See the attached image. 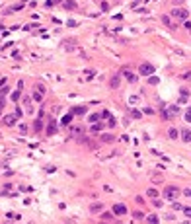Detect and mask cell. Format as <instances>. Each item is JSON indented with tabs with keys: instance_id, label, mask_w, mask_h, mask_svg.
Returning <instances> with one entry per match:
<instances>
[{
	"instance_id": "obj_1",
	"label": "cell",
	"mask_w": 191,
	"mask_h": 224,
	"mask_svg": "<svg viewBox=\"0 0 191 224\" xmlns=\"http://www.w3.org/2000/svg\"><path fill=\"white\" fill-rule=\"evenodd\" d=\"M179 193H181V191H179L178 185H166L164 191H162V195H164L168 201H176V199L179 197Z\"/></svg>"
},
{
	"instance_id": "obj_2",
	"label": "cell",
	"mask_w": 191,
	"mask_h": 224,
	"mask_svg": "<svg viewBox=\"0 0 191 224\" xmlns=\"http://www.w3.org/2000/svg\"><path fill=\"white\" fill-rule=\"evenodd\" d=\"M138 72H140V76H150V74H154V66L150 63H142L138 66Z\"/></svg>"
},
{
	"instance_id": "obj_3",
	"label": "cell",
	"mask_w": 191,
	"mask_h": 224,
	"mask_svg": "<svg viewBox=\"0 0 191 224\" xmlns=\"http://www.w3.org/2000/svg\"><path fill=\"white\" fill-rule=\"evenodd\" d=\"M187 16H189V12L183 10V8H174L172 10V18H176V19H187Z\"/></svg>"
},
{
	"instance_id": "obj_4",
	"label": "cell",
	"mask_w": 191,
	"mask_h": 224,
	"mask_svg": "<svg viewBox=\"0 0 191 224\" xmlns=\"http://www.w3.org/2000/svg\"><path fill=\"white\" fill-rule=\"evenodd\" d=\"M121 74H123V76L127 78V82H131V84H137V74H135V72L131 70V68H123V70H121Z\"/></svg>"
},
{
	"instance_id": "obj_5",
	"label": "cell",
	"mask_w": 191,
	"mask_h": 224,
	"mask_svg": "<svg viewBox=\"0 0 191 224\" xmlns=\"http://www.w3.org/2000/svg\"><path fill=\"white\" fill-rule=\"evenodd\" d=\"M16 119H18L16 113H14V115H4V117H2V123H4L6 127H12L14 123H16Z\"/></svg>"
},
{
	"instance_id": "obj_6",
	"label": "cell",
	"mask_w": 191,
	"mask_h": 224,
	"mask_svg": "<svg viewBox=\"0 0 191 224\" xmlns=\"http://www.w3.org/2000/svg\"><path fill=\"white\" fill-rule=\"evenodd\" d=\"M113 214H117V216L127 214V207L125 205H113Z\"/></svg>"
},
{
	"instance_id": "obj_7",
	"label": "cell",
	"mask_w": 191,
	"mask_h": 224,
	"mask_svg": "<svg viewBox=\"0 0 191 224\" xmlns=\"http://www.w3.org/2000/svg\"><path fill=\"white\" fill-rule=\"evenodd\" d=\"M179 134H181V141H183V142H191V131H189V129H181Z\"/></svg>"
},
{
	"instance_id": "obj_8",
	"label": "cell",
	"mask_w": 191,
	"mask_h": 224,
	"mask_svg": "<svg viewBox=\"0 0 191 224\" xmlns=\"http://www.w3.org/2000/svg\"><path fill=\"white\" fill-rule=\"evenodd\" d=\"M119 84H121V72H117V74L109 80V86H111V88H119Z\"/></svg>"
},
{
	"instance_id": "obj_9",
	"label": "cell",
	"mask_w": 191,
	"mask_h": 224,
	"mask_svg": "<svg viewBox=\"0 0 191 224\" xmlns=\"http://www.w3.org/2000/svg\"><path fill=\"white\" fill-rule=\"evenodd\" d=\"M72 115H74V113H66V115L60 119V125H65V127H70V125H72Z\"/></svg>"
},
{
	"instance_id": "obj_10",
	"label": "cell",
	"mask_w": 191,
	"mask_h": 224,
	"mask_svg": "<svg viewBox=\"0 0 191 224\" xmlns=\"http://www.w3.org/2000/svg\"><path fill=\"white\" fill-rule=\"evenodd\" d=\"M22 99H24V107H26V111H27V113H33V107H31V99H29V96H24Z\"/></svg>"
},
{
	"instance_id": "obj_11",
	"label": "cell",
	"mask_w": 191,
	"mask_h": 224,
	"mask_svg": "<svg viewBox=\"0 0 191 224\" xmlns=\"http://www.w3.org/2000/svg\"><path fill=\"white\" fill-rule=\"evenodd\" d=\"M168 136H170L172 141H178V136H179V131H178L176 127H172L170 131H168Z\"/></svg>"
},
{
	"instance_id": "obj_12",
	"label": "cell",
	"mask_w": 191,
	"mask_h": 224,
	"mask_svg": "<svg viewBox=\"0 0 191 224\" xmlns=\"http://www.w3.org/2000/svg\"><path fill=\"white\" fill-rule=\"evenodd\" d=\"M86 111H88V107H84V105H78V107H74V109H72L74 115H84Z\"/></svg>"
},
{
	"instance_id": "obj_13",
	"label": "cell",
	"mask_w": 191,
	"mask_h": 224,
	"mask_svg": "<svg viewBox=\"0 0 191 224\" xmlns=\"http://www.w3.org/2000/svg\"><path fill=\"white\" fill-rule=\"evenodd\" d=\"M63 6H65L66 10H74V8H76V2H74V0H65Z\"/></svg>"
},
{
	"instance_id": "obj_14",
	"label": "cell",
	"mask_w": 191,
	"mask_h": 224,
	"mask_svg": "<svg viewBox=\"0 0 191 224\" xmlns=\"http://www.w3.org/2000/svg\"><path fill=\"white\" fill-rule=\"evenodd\" d=\"M41 129H43V121H41V119H35V121H33V131L39 133Z\"/></svg>"
},
{
	"instance_id": "obj_15",
	"label": "cell",
	"mask_w": 191,
	"mask_h": 224,
	"mask_svg": "<svg viewBox=\"0 0 191 224\" xmlns=\"http://www.w3.org/2000/svg\"><path fill=\"white\" fill-rule=\"evenodd\" d=\"M146 222H150V224H158V222H160V218L156 216V214H148V216H146Z\"/></svg>"
},
{
	"instance_id": "obj_16",
	"label": "cell",
	"mask_w": 191,
	"mask_h": 224,
	"mask_svg": "<svg viewBox=\"0 0 191 224\" xmlns=\"http://www.w3.org/2000/svg\"><path fill=\"white\" fill-rule=\"evenodd\" d=\"M55 133H57V125H55V121H51L47 127V134H55Z\"/></svg>"
},
{
	"instance_id": "obj_17",
	"label": "cell",
	"mask_w": 191,
	"mask_h": 224,
	"mask_svg": "<svg viewBox=\"0 0 191 224\" xmlns=\"http://www.w3.org/2000/svg\"><path fill=\"white\" fill-rule=\"evenodd\" d=\"M101 209H103L101 203H92V205H90V211L92 212H98V211H101Z\"/></svg>"
},
{
	"instance_id": "obj_18",
	"label": "cell",
	"mask_w": 191,
	"mask_h": 224,
	"mask_svg": "<svg viewBox=\"0 0 191 224\" xmlns=\"http://www.w3.org/2000/svg\"><path fill=\"white\" fill-rule=\"evenodd\" d=\"M33 99H35V102H41V99H43V92L35 88V92H33Z\"/></svg>"
},
{
	"instance_id": "obj_19",
	"label": "cell",
	"mask_w": 191,
	"mask_h": 224,
	"mask_svg": "<svg viewBox=\"0 0 191 224\" xmlns=\"http://www.w3.org/2000/svg\"><path fill=\"white\" fill-rule=\"evenodd\" d=\"M99 218H101V220H107V222H113V220H115V216H113V214H109V212H103Z\"/></svg>"
},
{
	"instance_id": "obj_20",
	"label": "cell",
	"mask_w": 191,
	"mask_h": 224,
	"mask_svg": "<svg viewBox=\"0 0 191 224\" xmlns=\"http://www.w3.org/2000/svg\"><path fill=\"white\" fill-rule=\"evenodd\" d=\"M65 49L66 51H74V41L70 39V41H65Z\"/></svg>"
},
{
	"instance_id": "obj_21",
	"label": "cell",
	"mask_w": 191,
	"mask_h": 224,
	"mask_svg": "<svg viewBox=\"0 0 191 224\" xmlns=\"http://www.w3.org/2000/svg\"><path fill=\"white\" fill-rule=\"evenodd\" d=\"M158 82H160V78H158V76H152V74H150V78H148V84H152V86H156Z\"/></svg>"
},
{
	"instance_id": "obj_22",
	"label": "cell",
	"mask_w": 191,
	"mask_h": 224,
	"mask_svg": "<svg viewBox=\"0 0 191 224\" xmlns=\"http://www.w3.org/2000/svg\"><path fill=\"white\" fill-rule=\"evenodd\" d=\"M12 102H18V99H20V90H16V92H12Z\"/></svg>"
},
{
	"instance_id": "obj_23",
	"label": "cell",
	"mask_w": 191,
	"mask_h": 224,
	"mask_svg": "<svg viewBox=\"0 0 191 224\" xmlns=\"http://www.w3.org/2000/svg\"><path fill=\"white\" fill-rule=\"evenodd\" d=\"M101 129H103V123H99V125H94V127H92V133H99Z\"/></svg>"
},
{
	"instance_id": "obj_24",
	"label": "cell",
	"mask_w": 191,
	"mask_h": 224,
	"mask_svg": "<svg viewBox=\"0 0 191 224\" xmlns=\"http://www.w3.org/2000/svg\"><path fill=\"white\" fill-rule=\"evenodd\" d=\"M146 195H148V197H158V191H156V189H148Z\"/></svg>"
},
{
	"instance_id": "obj_25",
	"label": "cell",
	"mask_w": 191,
	"mask_h": 224,
	"mask_svg": "<svg viewBox=\"0 0 191 224\" xmlns=\"http://www.w3.org/2000/svg\"><path fill=\"white\" fill-rule=\"evenodd\" d=\"M111 141H113L111 134H103V136H101V142H111Z\"/></svg>"
},
{
	"instance_id": "obj_26",
	"label": "cell",
	"mask_w": 191,
	"mask_h": 224,
	"mask_svg": "<svg viewBox=\"0 0 191 224\" xmlns=\"http://www.w3.org/2000/svg\"><path fill=\"white\" fill-rule=\"evenodd\" d=\"M133 218H135V220H142V218H144V214H142V212H135V214H133Z\"/></svg>"
},
{
	"instance_id": "obj_27",
	"label": "cell",
	"mask_w": 191,
	"mask_h": 224,
	"mask_svg": "<svg viewBox=\"0 0 191 224\" xmlns=\"http://www.w3.org/2000/svg\"><path fill=\"white\" fill-rule=\"evenodd\" d=\"M152 181H154V183H160V181H162V175H160V173H156V175L152 177Z\"/></svg>"
},
{
	"instance_id": "obj_28",
	"label": "cell",
	"mask_w": 191,
	"mask_h": 224,
	"mask_svg": "<svg viewBox=\"0 0 191 224\" xmlns=\"http://www.w3.org/2000/svg\"><path fill=\"white\" fill-rule=\"evenodd\" d=\"M185 121L191 123V107H187V115H185Z\"/></svg>"
},
{
	"instance_id": "obj_29",
	"label": "cell",
	"mask_w": 191,
	"mask_h": 224,
	"mask_svg": "<svg viewBox=\"0 0 191 224\" xmlns=\"http://www.w3.org/2000/svg\"><path fill=\"white\" fill-rule=\"evenodd\" d=\"M179 92H181V96H183V97H189V90H187V88L179 90Z\"/></svg>"
},
{
	"instance_id": "obj_30",
	"label": "cell",
	"mask_w": 191,
	"mask_h": 224,
	"mask_svg": "<svg viewBox=\"0 0 191 224\" xmlns=\"http://www.w3.org/2000/svg\"><path fill=\"white\" fill-rule=\"evenodd\" d=\"M131 115L135 117V119H138V117H140V111H137V109H133V111H131Z\"/></svg>"
},
{
	"instance_id": "obj_31",
	"label": "cell",
	"mask_w": 191,
	"mask_h": 224,
	"mask_svg": "<svg viewBox=\"0 0 191 224\" xmlns=\"http://www.w3.org/2000/svg\"><path fill=\"white\" fill-rule=\"evenodd\" d=\"M183 212H185V216H187V218H191V209H189V207H185Z\"/></svg>"
},
{
	"instance_id": "obj_32",
	"label": "cell",
	"mask_w": 191,
	"mask_h": 224,
	"mask_svg": "<svg viewBox=\"0 0 191 224\" xmlns=\"http://www.w3.org/2000/svg\"><path fill=\"white\" fill-rule=\"evenodd\" d=\"M107 127H115V119L109 117V119H107Z\"/></svg>"
},
{
	"instance_id": "obj_33",
	"label": "cell",
	"mask_w": 191,
	"mask_h": 224,
	"mask_svg": "<svg viewBox=\"0 0 191 224\" xmlns=\"http://www.w3.org/2000/svg\"><path fill=\"white\" fill-rule=\"evenodd\" d=\"M174 211H183V207L179 205V203H174Z\"/></svg>"
},
{
	"instance_id": "obj_34",
	"label": "cell",
	"mask_w": 191,
	"mask_h": 224,
	"mask_svg": "<svg viewBox=\"0 0 191 224\" xmlns=\"http://www.w3.org/2000/svg\"><path fill=\"white\" fill-rule=\"evenodd\" d=\"M162 22H164L166 26H172V24H170V18H168V16H162Z\"/></svg>"
},
{
	"instance_id": "obj_35",
	"label": "cell",
	"mask_w": 191,
	"mask_h": 224,
	"mask_svg": "<svg viewBox=\"0 0 191 224\" xmlns=\"http://www.w3.org/2000/svg\"><path fill=\"white\" fill-rule=\"evenodd\" d=\"M181 80H191V72H185L183 76H181Z\"/></svg>"
},
{
	"instance_id": "obj_36",
	"label": "cell",
	"mask_w": 191,
	"mask_h": 224,
	"mask_svg": "<svg viewBox=\"0 0 191 224\" xmlns=\"http://www.w3.org/2000/svg\"><path fill=\"white\" fill-rule=\"evenodd\" d=\"M135 201H137L138 205H144V203H146V201H144V199H142V197H137V199H135Z\"/></svg>"
},
{
	"instance_id": "obj_37",
	"label": "cell",
	"mask_w": 191,
	"mask_h": 224,
	"mask_svg": "<svg viewBox=\"0 0 191 224\" xmlns=\"http://www.w3.org/2000/svg\"><path fill=\"white\" fill-rule=\"evenodd\" d=\"M183 193H185V197H189V199H191V187H187Z\"/></svg>"
},
{
	"instance_id": "obj_38",
	"label": "cell",
	"mask_w": 191,
	"mask_h": 224,
	"mask_svg": "<svg viewBox=\"0 0 191 224\" xmlns=\"http://www.w3.org/2000/svg\"><path fill=\"white\" fill-rule=\"evenodd\" d=\"M98 119H99V115H90V121H92V123H96Z\"/></svg>"
},
{
	"instance_id": "obj_39",
	"label": "cell",
	"mask_w": 191,
	"mask_h": 224,
	"mask_svg": "<svg viewBox=\"0 0 191 224\" xmlns=\"http://www.w3.org/2000/svg\"><path fill=\"white\" fill-rule=\"evenodd\" d=\"M2 107H4V102H0V115H2Z\"/></svg>"
},
{
	"instance_id": "obj_40",
	"label": "cell",
	"mask_w": 191,
	"mask_h": 224,
	"mask_svg": "<svg viewBox=\"0 0 191 224\" xmlns=\"http://www.w3.org/2000/svg\"><path fill=\"white\" fill-rule=\"evenodd\" d=\"M181 2H183V0H174V4H181Z\"/></svg>"
}]
</instances>
